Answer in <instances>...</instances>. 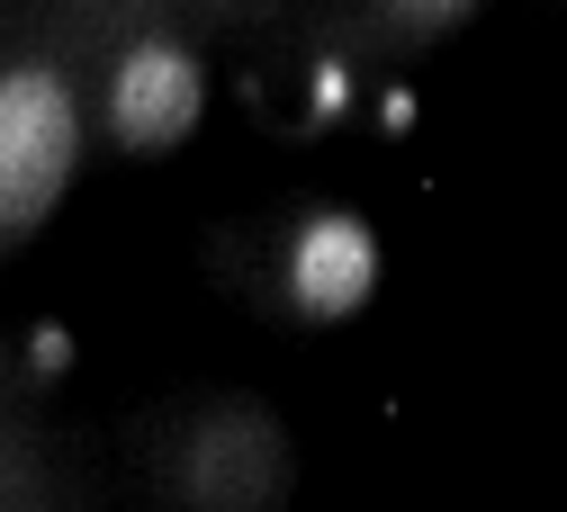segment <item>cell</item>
I'll return each mask as SVG.
<instances>
[{"mask_svg":"<svg viewBox=\"0 0 567 512\" xmlns=\"http://www.w3.org/2000/svg\"><path fill=\"white\" fill-rule=\"evenodd\" d=\"M73 163H82L73 100H63L45 72H19V82L0 91V216H10V234H28L54 207V189L73 180Z\"/></svg>","mask_w":567,"mask_h":512,"instance_id":"cell-1","label":"cell"},{"mask_svg":"<svg viewBox=\"0 0 567 512\" xmlns=\"http://www.w3.org/2000/svg\"><path fill=\"white\" fill-rule=\"evenodd\" d=\"M109 117H117V135L135 144V154L181 144L198 126V63L181 45H135L117 63V82H109Z\"/></svg>","mask_w":567,"mask_h":512,"instance_id":"cell-2","label":"cell"},{"mask_svg":"<svg viewBox=\"0 0 567 512\" xmlns=\"http://www.w3.org/2000/svg\"><path fill=\"white\" fill-rule=\"evenodd\" d=\"M370 288H379V243H370V226H351V216H316V226L298 234V252H289V297H298V315L333 324V315H351V306H370Z\"/></svg>","mask_w":567,"mask_h":512,"instance_id":"cell-3","label":"cell"},{"mask_svg":"<svg viewBox=\"0 0 567 512\" xmlns=\"http://www.w3.org/2000/svg\"><path fill=\"white\" fill-rule=\"evenodd\" d=\"M63 359H73V333H63V324H37V369H63Z\"/></svg>","mask_w":567,"mask_h":512,"instance_id":"cell-4","label":"cell"},{"mask_svg":"<svg viewBox=\"0 0 567 512\" xmlns=\"http://www.w3.org/2000/svg\"><path fill=\"white\" fill-rule=\"evenodd\" d=\"M379 126H388V135H405V126H414V100H405V91H388V100H379Z\"/></svg>","mask_w":567,"mask_h":512,"instance_id":"cell-5","label":"cell"}]
</instances>
